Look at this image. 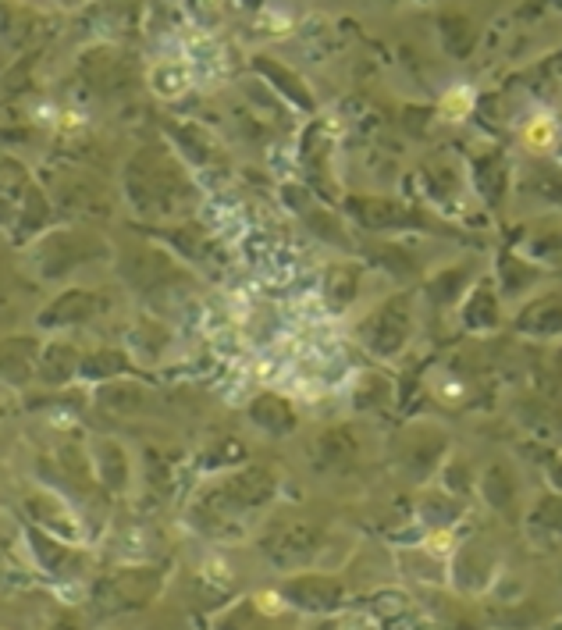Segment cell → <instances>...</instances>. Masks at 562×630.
I'll list each match as a JSON object with an SVG mask.
<instances>
[{"label":"cell","mask_w":562,"mask_h":630,"mask_svg":"<svg viewBox=\"0 0 562 630\" xmlns=\"http://www.w3.org/2000/svg\"><path fill=\"white\" fill-rule=\"evenodd\" d=\"M470 107H474V96H470L466 86H456V89H449V93L441 96V114L452 118V121H463V118L470 114Z\"/></svg>","instance_id":"7a4b0ae2"},{"label":"cell","mask_w":562,"mask_h":630,"mask_svg":"<svg viewBox=\"0 0 562 630\" xmlns=\"http://www.w3.org/2000/svg\"><path fill=\"white\" fill-rule=\"evenodd\" d=\"M434 552H445V549H452V534H445V531H438V534H431V542H427Z\"/></svg>","instance_id":"3957f363"},{"label":"cell","mask_w":562,"mask_h":630,"mask_svg":"<svg viewBox=\"0 0 562 630\" xmlns=\"http://www.w3.org/2000/svg\"><path fill=\"white\" fill-rule=\"evenodd\" d=\"M552 143H556V121H552L548 114H534V118L523 125V146L545 153V150H552Z\"/></svg>","instance_id":"6da1fadb"}]
</instances>
